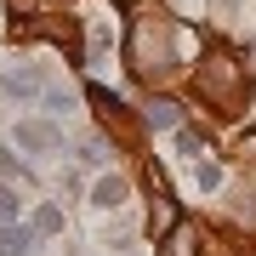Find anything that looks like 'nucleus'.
I'll return each mask as SVG.
<instances>
[{
    "mask_svg": "<svg viewBox=\"0 0 256 256\" xmlns=\"http://www.w3.org/2000/svg\"><path fill=\"white\" fill-rule=\"evenodd\" d=\"M200 92L216 102L222 114H234V102H239V68H234V57H222V52L210 57L205 74H200Z\"/></svg>",
    "mask_w": 256,
    "mask_h": 256,
    "instance_id": "nucleus-1",
    "label": "nucleus"
},
{
    "mask_svg": "<svg viewBox=\"0 0 256 256\" xmlns=\"http://www.w3.org/2000/svg\"><path fill=\"white\" fill-rule=\"evenodd\" d=\"M12 142H18V148H34V154H46V148L63 142V131L46 126V120H18V126H12Z\"/></svg>",
    "mask_w": 256,
    "mask_h": 256,
    "instance_id": "nucleus-2",
    "label": "nucleus"
},
{
    "mask_svg": "<svg viewBox=\"0 0 256 256\" xmlns=\"http://www.w3.org/2000/svg\"><path fill=\"white\" fill-rule=\"evenodd\" d=\"M160 256H200V228L194 222H171L160 234Z\"/></svg>",
    "mask_w": 256,
    "mask_h": 256,
    "instance_id": "nucleus-3",
    "label": "nucleus"
},
{
    "mask_svg": "<svg viewBox=\"0 0 256 256\" xmlns=\"http://www.w3.org/2000/svg\"><path fill=\"white\" fill-rule=\"evenodd\" d=\"M142 120H148L154 131H176V126H182V102H171V97H148Z\"/></svg>",
    "mask_w": 256,
    "mask_h": 256,
    "instance_id": "nucleus-4",
    "label": "nucleus"
},
{
    "mask_svg": "<svg viewBox=\"0 0 256 256\" xmlns=\"http://www.w3.org/2000/svg\"><path fill=\"white\" fill-rule=\"evenodd\" d=\"M34 228H28V222H6V228H0V256H28L34 250Z\"/></svg>",
    "mask_w": 256,
    "mask_h": 256,
    "instance_id": "nucleus-5",
    "label": "nucleus"
},
{
    "mask_svg": "<svg viewBox=\"0 0 256 256\" xmlns=\"http://www.w3.org/2000/svg\"><path fill=\"white\" fill-rule=\"evenodd\" d=\"M92 205H97V210H114V205H126V176H102V182L92 188Z\"/></svg>",
    "mask_w": 256,
    "mask_h": 256,
    "instance_id": "nucleus-6",
    "label": "nucleus"
},
{
    "mask_svg": "<svg viewBox=\"0 0 256 256\" xmlns=\"http://www.w3.org/2000/svg\"><path fill=\"white\" fill-rule=\"evenodd\" d=\"M28 228H34V234H57V228H63V210H57V205H40L34 216H28Z\"/></svg>",
    "mask_w": 256,
    "mask_h": 256,
    "instance_id": "nucleus-7",
    "label": "nucleus"
},
{
    "mask_svg": "<svg viewBox=\"0 0 256 256\" xmlns=\"http://www.w3.org/2000/svg\"><path fill=\"white\" fill-rule=\"evenodd\" d=\"M86 97H92V108H97L102 120H114V114H120V97L108 92V86H92V92H86Z\"/></svg>",
    "mask_w": 256,
    "mask_h": 256,
    "instance_id": "nucleus-8",
    "label": "nucleus"
},
{
    "mask_svg": "<svg viewBox=\"0 0 256 256\" xmlns=\"http://www.w3.org/2000/svg\"><path fill=\"white\" fill-rule=\"evenodd\" d=\"M6 92H12V97H34L40 80H34V74H6Z\"/></svg>",
    "mask_w": 256,
    "mask_h": 256,
    "instance_id": "nucleus-9",
    "label": "nucleus"
},
{
    "mask_svg": "<svg viewBox=\"0 0 256 256\" xmlns=\"http://www.w3.org/2000/svg\"><path fill=\"white\" fill-rule=\"evenodd\" d=\"M176 148L200 160V154H205V137H200V131H188V126H176Z\"/></svg>",
    "mask_w": 256,
    "mask_h": 256,
    "instance_id": "nucleus-10",
    "label": "nucleus"
},
{
    "mask_svg": "<svg viewBox=\"0 0 256 256\" xmlns=\"http://www.w3.org/2000/svg\"><path fill=\"white\" fill-rule=\"evenodd\" d=\"M6 222H18V194L0 188V228H6Z\"/></svg>",
    "mask_w": 256,
    "mask_h": 256,
    "instance_id": "nucleus-11",
    "label": "nucleus"
},
{
    "mask_svg": "<svg viewBox=\"0 0 256 256\" xmlns=\"http://www.w3.org/2000/svg\"><path fill=\"white\" fill-rule=\"evenodd\" d=\"M194 176H200V188H216V182H222V171H216L210 160H200V165H194Z\"/></svg>",
    "mask_w": 256,
    "mask_h": 256,
    "instance_id": "nucleus-12",
    "label": "nucleus"
},
{
    "mask_svg": "<svg viewBox=\"0 0 256 256\" xmlns=\"http://www.w3.org/2000/svg\"><path fill=\"white\" fill-rule=\"evenodd\" d=\"M182 6H188V0H182Z\"/></svg>",
    "mask_w": 256,
    "mask_h": 256,
    "instance_id": "nucleus-13",
    "label": "nucleus"
}]
</instances>
